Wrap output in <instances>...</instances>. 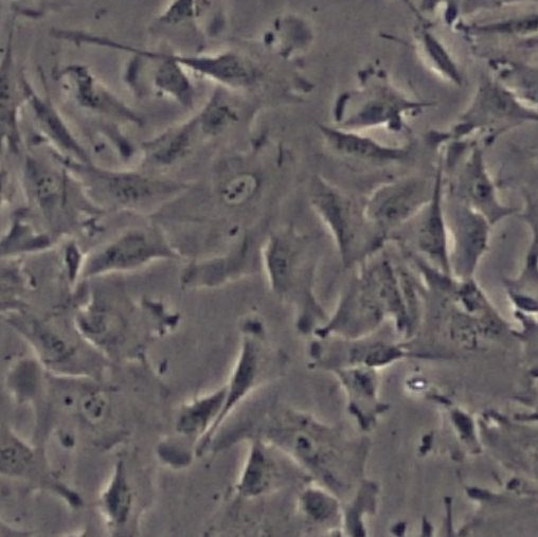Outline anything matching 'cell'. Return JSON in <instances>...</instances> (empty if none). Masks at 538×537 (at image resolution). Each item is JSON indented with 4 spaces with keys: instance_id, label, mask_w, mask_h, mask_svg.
Here are the masks:
<instances>
[{
    "instance_id": "29",
    "label": "cell",
    "mask_w": 538,
    "mask_h": 537,
    "mask_svg": "<svg viewBox=\"0 0 538 537\" xmlns=\"http://www.w3.org/2000/svg\"><path fill=\"white\" fill-rule=\"evenodd\" d=\"M514 2H520V0H464L463 10L470 8H472L471 10H479V8L505 6ZM522 2H527V0H522Z\"/></svg>"
},
{
    "instance_id": "18",
    "label": "cell",
    "mask_w": 538,
    "mask_h": 537,
    "mask_svg": "<svg viewBox=\"0 0 538 537\" xmlns=\"http://www.w3.org/2000/svg\"><path fill=\"white\" fill-rule=\"evenodd\" d=\"M456 26L469 37L531 39L538 35V12L507 17V19L489 23L457 24Z\"/></svg>"
},
{
    "instance_id": "16",
    "label": "cell",
    "mask_w": 538,
    "mask_h": 537,
    "mask_svg": "<svg viewBox=\"0 0 538 537\" xmlns=\"http://www.w3.org/2000/svg\"><path fill=\"white\" fill-rule=\"evenodd\" d=\"M201 134L196 118L182 127L151 141L147 147L149 158L159 166H171L186 157Z\"/></svg>"
},
{
    "instance_id": "2",
    "label": "cell",
    "mask_w": 538,
    "mask_h": 537,
    "mask_svg": "<svg viewBox=\"0 0 538 537\" xmlns=\"http://www.w3.org/2000/svg\"><path fill=\"white\" fill-rule=\"evenodd\" d=\"M432 103L409 99L384 79L364 84L360 91L344 94L334 107V125L340 129L365 132L386 129L400 133L408 119L420 115Z\"/></svg>"
},
{
    "instance_id": "30",
    "label": "cell",
    "mask_w": 538,
    "mask_h": 537,
    "mask_svg": "<svg viewBox=\"0 0 538 537\" xmlns=\"http://www.w3.org/2000/svg\"><path fill=\"white\" fill-rule=\"evenodd\" d=\"M85 410L88 416L98 418L102 414L103 403L98 398H93L86 403Z\"/></svg>"
},
{
    "instance_id": "1",
    "label": "cell",
    "mask_w": 538,
    "mask_h": 537,
    "mask_svg": "<svg viewBox=\"0 0 538 537\" xmlns=\"http://www.w3.org/2000/svg\"><path fill=\"white\" fill-rule=\"evenodd\" d=\"M309 200L331 235L345 268L356 267L384 247L385 242L375 234L365 217L364 206L326 178L318 175L312 178Z\"/></svg>"
},
{
    "instance_id": "32",
    "label": "cell",
    "mask_w": 538,
    "mask_h": 537,
    "mask_svg": "<svg viewBox=\"0 0 538 537\" xmlns=\"http://www.w3.org/2000/svg\"><path fill=\"white\" fill-rule=\"evenodd\" d=\"M402 2H404L406 5H408V7L411 8L412 11H415L418 14V11L415 10V7L409 3V0H402Z\"/></svg>"
},
{
    "instance_id": "13",
    "label": "cell",
    "mask_w": 538,
    "mask_h": 537,
    "mask_svg": "<svg viewBox=\"0 0 538 537\" xmlns=\"http://www.w3.org/2000/svg\"><path fill=\"white\" fill-rule=\"evenodd\" d=\"M22 81L26 100L31 105L35 119L39 122L43 132H45L53 141L57 142V145L66 152L74 154L75 158L79 159L80 163L89 164L88 158L82 147L78 145L74 136L71 135L52 103L48 99L42 98L35 93L31 84L24 76L22 77Z\"/></svg>"
},
{
    "instance_id": "14",
    "label": "cell",
    "mask_w": 538,
    "mask_h": 537,
    "mask_svg": "<svg viewBox=\"0 0 538 537\" xmlns=\"http://www.w3.org/2000/svg\"><path fill=\"white\" fill-rule=\"evenodd\" d=\"M226 89H218L204 110L195 117L203 136L218 137L243 119L241 102L230 96Z\"/></svg>"
},
{
    "instance_id": "25",
    "label": "cell",
    "mask_w": 538,
    "mask_h": 537,
    "mask_svg": "<svg viewBox=\"0 0 538 537\" xmlns=\"http://www.w3.org/2000/svg\"><path fill=\"white\" fill-rule=\"evenodd\" d=\"M195 14V0H173L170 7L160 16L159 21L176 26L192 19Z\"/></svg>"
},
{
    "instance_id": "17",
    "label": "cell",
    "mask_w": 538,
    "mask_h": 537,
    "mask_svg": "<svg viewBox=\"0 0 538 537\" xmlns=\"http://www.w3.org/2000/svg\"><path fill=\"white\" fill-rule=\"evenodd\" d=\"M27 168L28 182L35 200L46 216H52L64 204L65 187L62 177L37 160H29Z\"/></svg>"
},
{
    "instance_id": "11",
    "label": "cell",
    "mask_w": 538,
    "mask_h": 537,
    "mask_svg": "<svg viewBox=\"0 0 538 537\" xmlns=\"http://www.w3.org/2000/svg\"><path fill=\"white\" fill-rule=\"evenodd\" d=\"M327 147L336 155L374 166L401 164L411 154L412 146H390L364 132L340 129L335 125H318Z\"/></svg>"
},
{
    "instance_id": "3",
    "label": "cell",
    "mask_w": 538,
    "mask_h": 537,
    "mask_svg": "<svg viewBox=\"0 0 538 537\" xmlns=\"http://www.w3.org/2000/svg\"><path fill=\"white\" fill-rule=\"evenodd\" d=\"M261 265L279 297L315 302L318 254L310 236L294 228L274 232L261 247Z\"/></svg>"
},
{
    "instance_id": "26",
    "label": "cell",
    "mask_w": 538,
    "mask_h": 537,
    "mask_svg": "<svg viewBox=\"0 0 538 537\" xmlns=\"http://www.w3.org/2000/svg\"><path fill=\"white\" fill-rule=\"evenodd\" d=\"M30 456L19 444H11L2 452V469L8 474L22 473Z\"/></svg>"
},
{
    "instance_id": "6",
    "label": "cell",
    "mask_w": 538,
    "mask_h": 537,
    "mask_svg": "<svg viewBox=\"0 0 538 537\" xmlns=\"http://www.w3.org/2000/svg\"><path fill=\"white\" fill-rule=\"evenodd\" d=\"M451 235L452 274L458 280L474 279L481 259L488 252L492 225L468 205L446 195Z\"/></svg>"
},
{
    "instance_id": "28",
    "label": "cell",
    "mask_w": 538,
    "mask_h": 537,
    "mask_svg": "<svg viewBox=\"0 0 538 537\" xmlns=\"http://www.w3.org/2000/svg\"><path fill=\"white\" fill-rule=\"evenodd\" d=\"M306 509L316 518H327L335 510L333 501L320 493H310L307 496Z\"/></svg>"
},
{
    "instance_id": "5",
    "label": "cell",
    "mask_w": 538,
    "mask_h": 537,
    "mask_svg": "<svg viewBox=\"0 0 538 537\" xmlns=\"http://www.w3.org/2000/svg\"><path fill=\"white\" fill-rule=\"evenodd\" d=\"M436 182L437 170L433 177L410 174L375 188L363 205L375 234L385 242L390 232L417 218L432 200Z\"/></svg>"
},
{
    "instance_id": "21",
    "label": "cell",
    "mask_w": 538,
    "mask_h": 537,
    "mask_svg": "<svg viewBox=\"0 0 538 537\" xmlns=\"http://www.w3.org/2000/svg\"><path fill=\"white\" fill-rule=\"evenodd\" d=\"M258 369V353L253 344L247 343L244 349L241 363L236 373L235 379H233L231 390L227 399V402L221 411V414L213 428L219 425L224 416L228 413L229 409L236 404L237 401L244 395L247 389L251 386V383L256 379Z\"/></svg>"
},
{
    "instance_id": "22",
    "label": "cell",
    "mask_w": 538,
    "mask_h": 537,
    "mask_svg": "<svg viewBox=\"0 0 538 537\" xmlns=\"http://www.w3.org/2000/svg\"><path fill=\"white\" fill-rule=\"evenodd\" d=\"M225 401V391L189 408L178 423L179 431L185 434L203 431L208 422L218 414Z\"/></svg>"
},
{
    "instance_id": "19",
    "label": "cell",
    "mask_w": 538,
    "mask_h": 537,
    "mask_svg": "<svg viewBox=\"0 0 538 537\" xmlns=\"http://www.w3.org/2000/svg\"><path fill=\"white\" fill-rule=\"evenodd\" d=\"M420 45L424 57L436 73L444 80L456 85L463 84V74L450 50L433 32L424 28L420 32Z\"/></svg>"
},
{
    "instance_id": "23",
    "label": "cell",
    "mask_w": 538,
    "mask_h": 537,
    "mask_svg": "<svg viewBox=\"0 0 538 537\" xmlns=\"http://www.w3.org/2000/svg\"><path fill=\"white\" fill-rule=\"evenodd\" d=\"M271 478V469L265 457L256 450L246 470L241 489L245 495H257L265 490Z\"/></svg>"
},
{
    "instance_id": "4",
    "label": "cell",
    "mask_w": 538,
    "mask_h": 537,
    "mask_svg": "<svg viewBox=\"0 0 538 537\" xmlns=\"http://www.w3.org/2000/svg\"><path fill=\"white\" fill-rule=\"evenodd\" d=\"M538 124V111L520 101L494 76L482 77L475 94L443 142L466 141L475 135L498 136L525 124Z\"/></svg>"
},
{
    "instance_id": "7",
    "label": "cell",
    "mask_w": 538,
    "mask_h": 537,
    "mask_svg": "<svg viewBox=\"0 0 538 537\" xmlns=\"http://www.w3.org/2000/svg\"><path fill=\"white\" fill-rule=\"evenodd\" d=\"M450 195L480 213L492 226L515 213L512 207L500 200L483 150L477 143H473L469 152L462 157Z\"/></svg>"
},
{
    "instance_id": "9",
    "label": "cell",
    "mask_w": 538,
    "mask_h": 537,
    "mask_svg": "<svg viewBox=\"0 0 538 537\" xmlns=\"http://www.w3.org/2000/svg\"><path fill=\"white\" fill-rule=\"evenodd\" d=\"M89 186L107 202L124 208H141L163 201L179 190L174 183L132 172H110L80 164Z\"/></svg>"
},
{
    "instance_id": "15",
    "label": "cell",
    "mask_w": 538,
    "mask_h": 537,
    "mask_svg": "<svg viewBox=\"0 0 538 537\" xmlns=\"http://www.w3.org/2000/svg\"><path fill=\"white\" fill-rule=\"evenodd\" d=\"M494 77L522 102L538 111V68L512 60H497Z\"/></svg>"
},
{
    "instance_id": "24",
    "label": "cell",
    "mask_w": 538,
    "mask_h": 537,
    "mask_svg": "<svg viewBox=\"0 0 538 537\" xmlns=\"http://www.w3.org/2000/svg\"><path fill=\"white\" fill-rule=\"evenodd\" d=\"M130 500L131 495L127 483H125L121 468H119L113 486L105 495L106 508L115 521L123 522L125 517H127L130 509Z\"/></svg>"
},
{
    "instance_id": "10",
    "label": "cell",
    "mask_w": 538,
    "mask_h": 537,
    "mask_svg": "<svg viewBox=\"0 0 538 537\" xmlns=\"http://www.w3.org/2000/svg\"><path fill=\"white\" fill-rule=\"evenodd\" d=\"M445 198V168L443 157H441L437 167V182L433 198L418 216L416 247L420 258L427 264L442 274L453 276L451 235Z\"/></svg>"
},
{
    "instance_id": "31",
    "label": "cell",
    "mask_w": 538,
    "mask_h": 537,
    "mask_svg": "<svg viewBox=\"0 0 538 537\" xmlns=\"http://www.w3.org/2000/svg\"><path fill=\"white\" fill-rule=\"evenodd\" d=\"M165 452L166 454L165 455L163 454V457H165V459L167 460H170L172 463H176L177 461H179L184 464L185 460L187 459V457L184 454L179 453L174 449H169V447H166Z\"/></svg>"
},
{
    "instance_id": "8",
    "label": "cell",
    "mask_w": 538,
    "mask_h": 537,
    "mask_svg": "<svg viewBox=\"0 0 538 537\" xmlns=\"http://www.w3.org/2000/svg\"><path fill=\"white\" fill-rule=\"evenodd\" d=\"M173 257L172 249L155 232L134 229L89 258L84 266V276L133 271L153 261Z\"/></svg>"
},
{
    "instance_id": "27",
    "label": "cell",
    "mask_w": 538,
    "mask_h": 537,
    "mask_svg": "<svg viewBox=\"0 0 538 537\" xmlns=\"http://www.w3.org/2000/svg\"><path fill=\"white\" fill-rule=\"evenodd\" d=\"M464 0H422L426 11H433L439 6L445 8V17L448 24L457 25L460 14L463 11Z\"/></svg>"
},
{
    "instance_id": "20",
    "label": "cell",
    "mask_w": 538,
    "mask_h": 537,
    "mask_svg": "<svg viewBox=\"0 0 538 537\" xmlns=\"http://www.w3.org/2000/svg\"><path fill=\"white\" fill-rule=\"evenodd\" d=\"M263 178L254 170L240 171L230 176L220 188L222 202L231 208L244 207L260 196Z\"/></svg>"
},
{
    "instance_id": "12",
    "label": "cell",
    "mask_w": 538,
    "mask_h": 537,
    "mask_svg": "<svg viewBox=\"0 0 538 537\" xmlns=\"http://www.w3.org/2000/svg\"><path fill=\"white\" fill-rule=\"evenodd\" d=\"M60 78L77 102L85 109L125 120L137 121L135 114L107 91L88 68L82 65L67 66L61 71Z\"/></svg>"
}]
</instances>
